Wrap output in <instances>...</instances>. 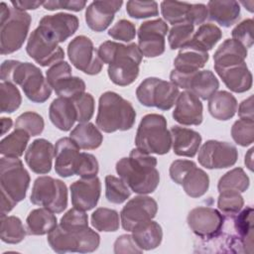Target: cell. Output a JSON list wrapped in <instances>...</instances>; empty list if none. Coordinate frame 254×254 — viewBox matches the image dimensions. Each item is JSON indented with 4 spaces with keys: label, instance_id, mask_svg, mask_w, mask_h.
<instances>
[{
    "label": "cell",
    "instance_id": "obj_1",
    "mask_svg": "<svg viewBox=\"0 0 254 254\" xmlns=\"http://www.w3.org/2000/svg\"><path fill=\"white\" fill-rule=\"evenodd\" d=\"M97 54L102 63L108 64V76L114 84L126 86L138 77L143 55L135 43L105 41L98 47Z\"/></svg>",
    "mask_w": 254,
    "mask_h": 254
},
{
    "label": "cell",
    "instance_id": "obj_2",
    "mask_svg": "<svg viewBox=\"0 0 254 254\" xmlns=\"http://www.w3.org/2000/svg\"><path fill=\"white\" fill-rule=\"evenodd\" d=\"M156 166L155 157L136 148L130 152L128 158H122L116 163V172L131 190L148 194L153 192L160 183Z\"/></svg>",
    "mask_w": 254,
    "mask_h": 254
},
{
    "label": "cell",
    "instance_id": "obj_3",
    "mask_svg": "<svg viewBox=\"0 0 254 254\" xmlns=\"http://www.w3.org/2000/svg\"><path fill=\"white\" fill-rule=\"evenodd\" d=\"M0 77L2 81L20 85L26 97L33 102L43 103L51 96L52 87L42 70L31 63L6 60L1 64Z\"/></svg>",
    "mask_w": 254,
    "mask_h": 254
},
{
    "label": "cell",
    "instance_id": "obj_4",
    "mask_svg": "<svg viewBox=\"0 0 254 254\" xmlns=\"http://www.w3.org/2000/svg\"><path fill=\"white\" fill-rule=\"evenodd\" d=\"M30 181V175L20 159L10 157L1 158V215L10 212L19 201L26 197Z\"/></svg>",
    "mask_w": 254,
    "mask_h": 254
},
{
    "label": "cell",
    "instance_id": "obj_5",
    "mask_svg": "<svg viewBox=\"0 0 254 254\" xmlns=\"http://www.w3.org/2000/svg\"><path fill=\"white\" fill-rule=\"evenodd\" d=\"M136 111L133 105L113 91L102 93L98 101L97 127L105 133L126 131L133 127Z\"/></svg>",
    "mask_w": 254,
    "mask_h": 254
},
{
    "label": "cell",
    "instance_id": "obj_6",
    "mask_svg": "<svg viewBox=\"0 0 254 254\" xmlns=\"http://www.w3.org/2000/svg\"><path fill=\"white\" fill-rule=\"evenodd\" d=\"M0 53L9 55L20 50L27 38L32 18L26 11L0 5Z\"/></svg>",
    "mask_w": 254,
    "mask_h": 254
},
{
    "label": "cell",
    "instance_id": "obj_7",
    "mask_svg": "<svg viewBox=\"0 0 254 254\" xmlns=\"http://www.w3.org/2000/svg\"><path fill=\"white\" fill-rule=\"evenodd\" d=\"M135 144L137 149L147 154H167L172 146V136L166 118L156 113L145 115L138 126Z\"/></svg>",
    "mask_w": 254,
    "mask_h": 254
},
{
    "label": "cell",
    "instance_id": "obj_8",
    "mask_svg": "<svg viewBox=\"0 0 254 254\" xmlns=\"http://www.w3.org/2000/svg\"><path fill=\"white\" fill-rule=\"evenodd\" d=\"M48 242L57 253L95 251L100 243V236L89 227L82 229H64L57 225L49 234Z\"/></svg>",
    "mask_w": 254,
    "mask_h": 254
},
{
    "label": "cell",
    "instance_id": "obj_9",
    "mask_svg": "<svg viewBox=\"0 0 254 254\" xmlns=\"http://www.w3.org/2000/svg\"><path fill=\"white\" fill-rule=\"evenodd\" d=\"M30 197L32 203L45 207L54 213H61L67 206L65 184L61 180L48 176L36 179Z\"/></svg>",
    "mask_w": 254,
    "mask_h": 254
},
{
    "label": "cell",
    "instance_id": "obj_10",
    "mask_svg": "<svg viewBox=\"0 0 254 254\" xmlns=\"http://www.w3.org/2000/svg\"><path fill=\"white\" fill-rule=\"evenodd\" d=\"M180 94L179 87L171 81L158 77L144 79L136 89L139 102L147 107H157L161 110L171 109Z\"/></svg>",
    "mask_w": 254,
    "mask_h": 254
},
{
    "label": "cell",
    "instance_id": "obj_11",
    "mask_svg": "<svg viewBox=\"0 0 254 254\" xmlns=\"http://www.w3.org/2000/svg\"><path fill=\"white\" fill-rule=\"evenodd\" d=\"M170 79L178 87L184 88L203 100L209 99L219 87L218 79L208 69L197 70L191 73H182L173 69Z\"/></svg>",
    "mask_w": 254,
    "mask_h": 254
},
{
    "label": "cell",
    "instance_id": "obj_12",
    "mask_svg": "<svg viewBox=\"0 0 254 254\" xmlns=\"http://www.w3.org/2000/svg\"><path fill=\"white\" fill-rule=\"evenodd\" d=\"M67 56L72 65L86 74H98L103 66L92 41L86 36H76L67 46Z\"/></svg>",
    "mask_w": 254,
    "mask_h": 254
},
{
    "label": "cell",
    "instance_id": "obj_13",
    "mask_svg": "<svg viewBox=\"0 0 254 254\" xmlns=\"http://www.w3.org/2000/svg\"><path fill=\"white\" fill-rule=\"evenodd\" d=\"M27 54L40 65L48 66L64 59V52L59 43L37 27L30 35L27 46Z\"/></svg>",
    "mask_w": 254,
    "mask_h": 254
},
{
    "label": "cell",
    "instance_id": "obj_14",
    "mask_svg": "<svg viewBox=\"0 0 254 254\" xmlns=\"http://www.w3.org/2000/svg\"><path fill=\"white\" fill-rule=\"evenodd\" d=\"M169 27L163 19L143 22L138 30V48L146 58H155L165 52V37Z\"/></svg>",
    "mask_w": 254,
    "mask_h": 254
},
{
    "label": "cell",
    "instance_id": "obj_15",
    "mask_svg": "<svg viewBox=\"0 0 254 254\" xmlns=\"http://www.w3.org/2000/svg\"><path fill=\"white\" fill-rule=\"evenodd\" d=\"M238 159L236 147L228 142L206 141L198 151V163L206 169H224L233 166Z\"/></svg>",
    "mask_w": 254,
    "mask_h": 254
},
{
    "label": "cell",
    "instance_id": "obj_16",
    "mask_svg": "<svg viewBox=\"0 0 254 254\" xmlns=\"http://www.w3.org/2000/svg\"><path fill=\"white\" fill-rule=\"evenodd\" d=\"M188 224L192 232L200 238H216L222 230L224 217L215 208L198 206L188 215Z\"/></svg>",
    "mask_w": 254,
    "mask_h": 254
},
{
    "label": "cell",
    "instance_id": "obj_17",
    "mask_svg": "<svg viewBox=\"0 0 254 254\" xmlns=\"http://www.w3.org/2000/svg\"><path fill=\"white\" fill-rule=\"evenodd\" d=\"M158 211L156 200L147 195H138L130 199L120 212L122 227L132 231L139 224L152 220Z\"/></svg>",
    "mask_w": 254,
    "mask_h": 254
},
{
    "label": "cell",
    "instance_id": "obj_18",
    "mask_svg": "<svg viewBox=\"0 0 254 254\" xmlns=\"http://www.w3.org/2000/svg\"><path fill=\"white\" fill-rule=\"evenodd\" d=\"M79 22L76 16L67 13H58L44 16L39 28L58 43H63L71 37L78 29Z\"/></svg>",
    "mask_w": 254,
    "mask_h": 254
},
{
    "label": "cell",
    "instance_id": "obj_19",
    "mask_svg": "<svg viewBox=\"0 0 254 254\" xmlns=\"http://www.w3.org/2000/svg\"><path fill=\"white\" fill-rule=\"evenodd\" d=\"M71 203L80 210H90L96 206L101 192V183L97 177L81 178L70 187Z\"/></svg>",
    "mask_w": 254,
    "mask_h": 254
},
{
    "label": "cell",
    "instance_id": "obj_20",
    "mask_svg": "<svg viewBox=\"0 0 254 254\" xmlns=\"http://www.w3.org/2000/svg\"><path fill=\"white\" fill-rule=\"evenodd\" d=\"M79 147L70 137H64L55 145V171L63 177L68 178L75 175L79 159Z\"/></svg>",
    "mask_w": 254,
    "mask_h": 254
},
{
    "label": "cell",
    "instance_id": "obj_21",
    "mask_svg": "<svg viewBox=\"0 0 254 254\" xmlns=\"http://www.w3.org/2000/svg\"><path fill=\"white\" fill-rule=\"evenodd\" d=\"M55 147L46 139H36L25 153V161L32 172L40 175L48 174L52 169Z\"/></svg>",
    "mask_w": 254,
    "mask_h": 254
},
{
    "label": "cell",
    "instance_id": "obj_22",
    "mask_svg": "<svg viewBox=\"0 0 254 254\" xmlns=\"http://www.w3.org/2000/svg\"><path fill=\"white\" fill-rule=\"evenodd\" d=\"M122 1H93L85 11L87 26L95 31L102 32L107 29L114 19V15L122 6Z\"/></svg>",
    "mask_w": 254,
    "mask_h": 254
},
{
    "label": "cell",
    "instance_id": "obj_23",
    "mask_svg": "<svg viewBox=\"0 0 254 254\" xmlns=\"http://www.w3.org/2000/svg\"><path fill=\"white\" fill-rule=\"evenodd\" d=\"M202 109L199 98L185 90L179 94L173 118L182 125H199L202 122Z\"/></svg>",
    "mask_w": 254,
    "mask_h": 254
},
{
    "label": "cell",
    "instance_id": "obj_24",
    "mask_svg": "<svg viewBox=\"0 0 254 254\" xmlns=\"http://www.w3.org/2000/svg\"><path fill=\"white\" fill-rule=\"evenodd\" d=\"M214 69L227 88L233 92L242 93L252 87V73L245 62L226 67H214Z\"/></svg>",
    "mask_w": 254,
    "mask_h": 254
},
{
    "label": "cell",
    "instance_id": "obj_25",
    "mask_svg": "<svg viewBox=\"0 0 254 254\" xmlns=\"http://www.w3.org/2000/svg\"><path fill=\"white\" fill-rule=\"evenodd\" d=\"M170 132L173 151L176 155L189 158L195 156L201 143V136L198 132L181 126H173Z\"/></svg>",
    "mask_w": 254,
    "mask_h": 254
},
{
    "label": "cell",
    "instance_id": "obj_26",
    "mask_svg": "<svg viewBox=\"0 0 254 254\" xmlns=\"http://www.w3.org/2000/svg\"><path fill=\"white\" fill-rule=\"evenodd\" d=\"M52 123L62 131H68L76 121V111L71 99L58 97L53 100L49 108Z\"/></svg>",
    "mask_w": 254,
    "mask_h": 254
},
{
    "label": "cell",
    "instance_id": "obj_27",
    "mask_svg": "<svg viewBox=\"0 0 254 254\" xmlns=\"http://www.w3.org/2000/svg\"><path fill=\"white\" fill-rule=\"evenodd\" d=\"M208 18L222 27L232 26L240 15V5L233 0H212L207 3Z\"/></svg>",
    "mask_w": 254,
    "mask_h": 254
},
{
    "label": "cell",
    "instance_id": "obj_28",
    "mask_svg": "<svg viewBox=\"0 0 254 254\" xmlns=\"http://www.w3.org/2000/svg\"><path fill=\"white\" fill-rule=\"evenodd\" d=\"M247 49L233 39L225 40L213 55L214 67H226L245 62Z\"/></svg>",
    "mask_w": 254,
    "mask_h": 254
},
{
    "label": "cell",
    "instance_id": "obj_29",
    "mask_svg": "<svg viewBox=\"0 0 254 254\" xmlns=\"http://www.w3.org/2000/svg\"><path fill=\"white\" fill-rule=\"evenodd\" d=\"M208 61V53L186 45L174 61L175 70L182 73H191L202 68Z\"/></svg>",
    "mask_w": 254,
    "mask_h": 254
},
{
    "label": "cell",
    "instance_id": "obj_30",
    "mask_svg": "<svg viewBox=\"0 0 254 254\" xmlns=\"http://www.w3.org/2000/svg\"><path fill=\"white\" fill-rule=\"evenodd\" d=\"M132 237L141 250H153L157 248L163 238L161 225L156 221H148L133 228Z\"/></svg>",
    "mask_w": 254,
    "mask_h": 254
},
{
    "label": "cell",
    "instance_id": "obj_31",
    "mask_svg": "<svg viewBox=\"0 0 254 254\" xmlns=\"http://www.w3.org/2000/svg\"><path fill=\"white\" fill-rule=\"evenodd\" d=\"M238 103L236 98L228 91L220 90L215 92L208 99V111L217 120H229L237 111Z\"/></svg>",
    "mask_w": 254,
    "mask_h": 254
},
{
    "label": "cell",
    "instance_id": "obj_32",
    "mask_svg": "<svg viewBox=\"0 0 254 254\" xmlns=\"http://www.w3.org/2000/svg\"><path fill=\"white\" fill-rule=\"evenodd\" d=\"M26 224L28 234L45 235L49 234L58 225V219L54 212L42 207L33 209L29 213Z\"/></svg>",
    "mask_w": 254,
    "mask_h": 254
},
{
    "label": "cell",
    "instance_id": "obj_33",
    "mask_svg": "<svg viewBox=\"0 0 254 254\" xmlns=\"http://www.w3.org/2000/svg\"><path fill=\"white\" fill-rule=\"evenodd\" d=\"M69 137L82 150L97 149L103 141V135L99 129L90 122L77 124L71 130Z\"/></svg>",
    "mask_w": 254,
    "mask_h": 254
},
{
    "label": "cell",
    "instance_id": "obj_34",
    "mask_svg": "<svg viewBox=\"0 0 254 254\" xmlns=\"http://www.w3.org/2000/svg\"><path fill=\"white\" fill-rule=\"evenodd\" d=\"M221 37L222 32L216 25L209 23L202 24L198 27L197 31L187 45L199 51L207 52L216 45Z\"/></svg>",
    "mask_w": 254,
    "mask_h": 254
},
{
    "label": "cell",
    "instance_id": "obj_35",
    "mask_svg": "<svg viewBox=\"0 0 254 254\" xmlns=\"http://www.w3.org/2000/svg\"><path fill=\"white\" fill-rule=\"evenodd\" d=\"M182 186L186 193L190 197L202 196L209 188L208 175L196 166L193 167L183 179Z\"/></svg>",
    "mask_w": 254,
    "mask_h": 254
},
{
    "label": "cell",
    "instance_id": "obj_36",
    "mask_svg": "<svg viewBox=\"0 0 254 254\" xmlns=\"http://www.w3.org/2000/svg\"><path fill=\"white\" fill-rule=\"evenodd\" d=\"M30 135L22 129H15L8 136L3 138L0 142V153L5 157L19 158L23 155Z\"/></svg>",
    "mask_w": 254,
    "mask_h": 254
},
{
    "label": "cell",
    "instance_id": "obj_37",
    "mask_svg": "<svg viewBox=\"0 0 254 254\" xmlns=\"http://www.w3.org/2000/svg\"><path fill=\"white\" fill-rule=\"evenodd\" d=\"M1 240L8 244H17L21 242L27 231L21 221L17 216L1 215Z\"/></svg>",
    "mask_w": 254,
    "mask_h": 254
},
{
    "label": "cell",
    "instance_id": "obj_38",
    "mask_svg": "<svg viewBox=\"0 0 254 254\" xmlns=\"http://www.w3.org/2000/svg\"><path fill=\"white\" fill-rule=\"evenodd\" d=\"M191 4L179 1H163L161 2V13L164 19L172 24L190 23V11Z\"/></svg>",
    "mask_w": 254,
    "mask_h": 254
},
{
    "label": "cell",
    "instance_id": "obj_39",
    "mask_svg": "<svg viewBox=\"0 0 254 254\" xmlns=\"http://www.w3.org/2000/svg\"><path fill=\"white\" fill-rule=\"evenodd\" d=\"M250 185L249 177L242 168H234L224 174L218 181V191L236 190L244 192L248 190Z\"/></svg>",
    "mask_w": 254,
    "mask_h": 254
},
{
    "label": "cell",
    "instance_id": "obj_40",
    "mask_svg": "<svg viewBox=\"0 0 254 254\" xmlns=\"http://www.w3.org/2000/svg\"><path fill=\"white\" fill-rule=\"evenodd\" d=\"M234 228L237 237L243 246H248L252 250L253 245V208L247 206L244 208L234 220Z\"/></svg>",
    "mask_w": 254,
    "mask_h": 254
},
{
    "label": "cell",
    "instance_id": "obj_41",
    "mask_svg": "<svg viewBox=\"0 0 254 254\" xmlns=\"http://www.w3.org/2000/svg\"><path fill=\"white\" fill-rule=\"evenodd\" d=\"M91 224L98 231L113 232L119 228V214L116 210L98 207L91 214Z\"/></svg>",
    "mask_w": 254,
    "mask_h": 254
},
{
    "label": "cell",
    "instance_id": "obj_42",
    "mask_svg": "<svg viewBox=\"0 0 254 254\" xmlns=\"http://www.w3.org/2000/svg\"><path fill=\"white\" fill-rule=\"evenodd\" d=\"M59 97L72 99L85 90V82L78 76L65 75L51 86Z\"/></svg>",
    "mask_w": 254,
    "mask_h": 254
},
{
    "label": "cell",
    "instance_id": "obj_43",
    "mask_svg": "<svg viewBox=\"0 0 254 254\" xmlns=\"http://www.w3.org/2000/svg\"><path fill=\"white\" fill-rule=\"evenodd\" d=\"M22 102L19 89L11 82L1 81L0 83V110L2 113H13Z\"/></svg>",
    "mask_w": 254,
    "mask_h": 254
},
{
    "label": "cell",
    "instance_id": "obj_44",
    "mask_svg": "<svg viewBox=\"0 0 254 254\" xmlns=\"http://www.w3.org/2000/svg\"><path fill=\"white\" fill-rule=\"evenodd\" d=\"M131 194L130 188L120 178L114 176L105 177V196L109 202L120 204Z\"/></svg>",
    "mask_w": 254,
    "mask_h": 254
},
{
    "label": "cell",
    "instance_id": "obj_45",
    "mask_svg": "<svg viewBox=\"0 0 254 254\" xmlns=\"http://www.w3.org/2000/svg\"><path fill=\"white\" fill-rule=\"evenodd\" d=\"M194 26L190 23H180L173 25L168 35L169 46L172 50L182 49L192 38Z\"/></svg>",
    "mask_w": 254,
    "mask_h": 254
},
{
    "label": "cell",
    "instance_id": "obj_46",
    "mask_svg": "<svg viewBox=\"0 0 254 254\" xmlns=\"http://www.w3.org/2000/svg\"><path fill=\"white\" fill-rule=\"evenodd\" d=\"M231 136L234 142L240 146L246 147L254 141V120L239 119L231 127Z\"/></svg>",
    "mask_w": 254,
    "mask_h": 254
},
{
    "label": "cell",
    "instance_id": "obj_47",
    "mask_svg": "<svg viewBox=\"0 0 254 254\" xmlns=\"http://www.w3.org/2000/svg\"><path fill=\"white\" fill-rule=\"evenodd\" d=\"M45 127V122L43 117L32 111H27L22 113L15 122V129L25 130L30 136L40 135Z\"/></svg>",
    "mask_w": 254,
    "mask_h": 254
},
{
    "label": "cell",
    "instance_id": "obj_48",
    "mask_svg": "<svg viewBox=\"0 0 254 254\" xmlns=\"http://www.w3.org/2000/svg\"><path fill=\"white\" fill-rule=\"evenodd\" d=\"M244 200L239 191L223 190L219 192L217 199L218 208L227 215L237 214L243 207Z\"/></svg>",
    "mask_w": 254,
    "mask_h": 254
},
{
    "label": "cell",
    "instance_id": "obj_49",
    "mask_svg": "<svg viewBox=\"0 0 254 254\" xmlns=\"http://www.w3.org/2000/svg\"><path fill=\"white\" fill-rule=\"evenodd\" d=\"M128 15L135 19H144L159 15L158 3L156 1H134L130 0L126 4Z\"/></svg>",
    "mask_w": 254,
    "mask_h": 254
},
{
    "label": "cell",
    "instance_id": "obj_50",
    "mask_svg": "<svg viewBox=\"0 0 254 254\" xmlns=\"http://www.w3.org/2000/svg\"><path fill=\"white\" fill-rule=\"evenodd\" d=\"M75 111L76 121L79 123L88 122L93 116L94 112V98L90 93L83 92L71 99Z\"/></svg>",
    "mask_w": 254,
    "mask_h": 254
},
{
    "label": "cell",
    "instance_id": "obj_51",
    "mask_svg": "<svg viewBox=\"0 0 254 254\" xmlns=\"http://www.w3.org/2000/svg\"><path fill=\"white\" fill-rule=\"evenodd\" d=\"M64 229H82L88 227V216L84 210L70 208L61 218L60 224Z\"/></svg>",
    "mask_w": 254,
    "mask_h": 254
},
{
    "label": "cell",
    "instance_id": "obj_52",
    "mask_svg": "<svg viewBox=\"0 0 254 254\" xmlns=\"http://www.w3.org/2000/svg\"><path fill=\"white\" fill-rule=\"evenodd\" d=\"M253 24L254 22L252 19H246L236 25L231 32L232 39L239 42L246 49L252 48L254 43Z\"/></svg>",
    "mask_w": 254,
    "mask_h": 254
},
{
    "label": "cell",
    "instance_id": "obj_53",
    "mask_svg": "<svg viewBox=\"0 0 254 254\" xmlns=\"http://www.w3.org/2000/svg\"><path fill=\"white\" fill-rule=\"evenodd\" d=\"M98 170V162L93 155L88 153H80L76 166L75 175L85 179L93 178L96 177Z\"/></svg>",
    "mask_w": 254,
    "mask_h": 254
},
{
    "label": "cell",
    "instance_id": "obj_54",
    "mask_svg": "<svg viewBox=\"0 0 254 254\" xmlns=\"http://www.w3.org/2000/svg\"><path fill=\"white\" fill-rule=\"evenodd\" d=\"M108 35L114 40L130 42L136 36V28L132 22L122 19L109 29Z\"/></svg>",
    "mask_w": 254,
    "mask_h": 254
},
{
    "label": "cell",
    "instance_id": "obj_55",
    "mask_svg": "<svg viewBox=\"0 0 254 254\" xmlns=\"http://www.w3.org/2000/svg\"><path fill=\"white\" fill-rule=\"evenodd\" d=\"M195 166V163L190 160H176L171 164L170 177L176 184L182 185L185 176Z\"/></svg>",
    "mask_w": 254,
    "mask_h": 254
},
{
    "label": "cell",
    "instance_id": "obj_56",
    "mask_svg": "<svg viewBox=\"0 0 254 254\" xmlns=\"http://www.w3.org/2000/svg\"><path fill=\"white\" fill-rule=\"evenodd\" d=\"M71 74V66L66 62H59L54 64L46 72V79L50 86H52L56 81L61 79L65 75Z\"/></svg>",
    "mask_w": 254,
    "mask_h": 254
},
{
    "label": "cell",
    "instance_id": "obj_57",
    "mask_svg": "<svg viewBox=\"0 0 254 254\" xmlns=\"http://www.w3.org/2000/svg\"><path fill=\"white\" fill-rule=\"evenodd\" d=\"M85 5H86V1H81V0H71V1L56 0V1H45L43 3L44 8L50 11L64 9V10L78 12V11H81L85 7Z\"/></svg>",
    "mask_w": 254,
    "mask_h": 254
},
{
    "label": "cell",
    "instance_id": "obj_58",
    "mask_svg": "<svg viewBox=\"0 0 254 254\" xmlns=\"http://www.w3.org/2000/svg\"><path fill=\"white\" fill-rule=\"evenodd\" d=\"M114 252L115 253H142L141 250L135 241L133 240L132 235L123 234L119 236L114 242Z\"/></svg>",
    "mask_w": 254,
    "mask_h": 254
},
{
    "label": "cell",
    "instance_id": "obj_59",
    "mask_svg": "<svg viewBox=\"0 0 254 254\" xmlns=\"http://www.w3.org/2000/svg\"><path fill=\"white\" fill-rule=\"evenodd\" d=\"M208 18L207 7L204 4H191L190 11V23L194 25L202 24Z\"/></svg>",
    "mask_w": 254,
    "mask_h": 254
},
{
    "label": "cell",
    "instance_id": "obj_60",
    "mask_svg": "<svg viewBox=\"0 0 254 254\" xmlns=\"http://www.w3.org/2000/svg\"><path fill=\"white\" fill-rule=\"evenodd\" d=\"M238 116L241 119H251L254 120L253 111V96L250 95L248 98L244 99L238 108Z\"/></svg>",
    "mask_w": 254,
    "mask_h": 254
},
{
    "label": "cell",
    "instance_id": "obj_61",
    "mask_svg": "<svg viewBox=\"0 0 254 254\" xmlns=\"http://www.w3.org/2000/svg\"><path fill=\"white\" fill-rule=\"evenodd\" d=\"M14 8L25 11V10H35L43 5L44 2L41 1H11Z\"/></svg>",
    "mask_w": 254,
    "mask_h": 254
},
{
    "label": "cell",
    "instance_id": "obj_62",
    "mask_svg": "<svg viewBox=\"0 0 254 254\" xmlns=\"http://www.w3.org/2000/svg\"><path fill=\"white\" fill-rule=\"evenodd\" d=\"M13 121L11 118L7 117H2L1 118V135H4L10 128L12 127Z\"/></svg>",
    "mask_w": 254,
    "mask_h": 254
},
{
    "label": "cell",
    "instance_id": "obj_63",
    "mask_svg": "<svg viewBox=\"0 0 254 254\" xmlns=\"http://www.w3.org/2000/svg\"><path fill=\"white\" fill-rule=\"evenodd\" d=\"M253 150H254V148L249 149V151L245 155V161H244L246 167L250 171H253Z\"/></svg>",
    "mask_w": 254,
    "mask_h": 254
}]
</instances>
